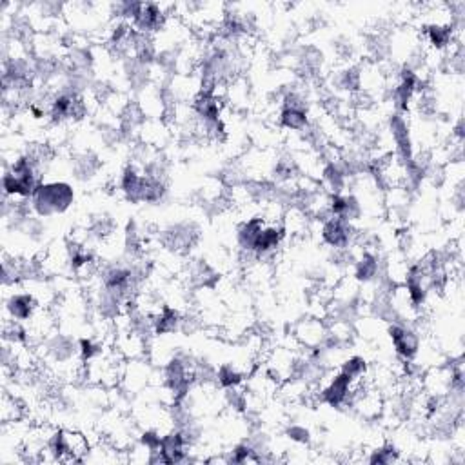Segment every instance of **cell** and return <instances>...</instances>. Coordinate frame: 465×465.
Returning a JSON list of instances; mask_svg holds the SVG:
<instances>
[{"instance_id": "obj_1", "label": "cell", "mask_w": 465, "mask_h": 465, "mask_svg": "<svg viewBox=\"0 0 465 465\" xmlns=\"http://www.w3.org/2000/svg\"><path fill=\"white\" fill-rule=\"evenodd\" d=\"M73 189L64 182L42 184L31 197V208L38 217H51L56 213H64L73 204Z\"/></svg>"}, {"instance_id": "obj_2", "label": "cell", "mask_w": 465, "mask_h": 465, "mask_svg": "<svg viewBox=\"0 0 465 465\" xmlns=\"http://www.w3.org/2000/svg\"><path fill=\"white\" fill-rule=\"evenodd\" d=\"M389 337L396 349V355L402 360H413L420 351V337L413 327L406 323H392L389 327Z\"/></svg>"}, {"instance_id": "obj_3", "label": "cell", "mask_w": 465, "mask_h": 465, "mask_svg": "<svg viewBox=\"0 0 465 465\" xmlns=\"http://www.w3.org/2000/svg\"><path fill=\"white\" fill-rule=\"evenodd\" d=\"M355 229L351 226V222L342 220V218L331 217L323 222L322 226V238L327 245L335 249H346L353 242Z\"/></svg>"}, {"instance_id": "obj_4", "label": "cell", "mask_w": 465, "mask_h": 465, "mask_svg": "<svg viewBox=\"0 0 465 465\" xmlns=\"http://www.w3.org/2000/svg\"><path fill=\"white\" fill-rule=\"evenodd\" d=\"M131 22H133L135 31L149 35V33L160 31L166 26V13L162 10V6L151 4V2L144 4L142 2L139 13L135 15V19Z\"/></svg>"}, {"instance_id": "obj_5", "label": "cell", "mask_w": 465, "mask_h": 465, "mask_svg": "<svg viewBox=\"0 0 465 465\" xmlns=\"http://www.w3.org/2000/svg\"><path fill=\"white\" fill-rule=\"evenodd\" d=\"M351 389H353V380L340 371V373L329 382V386L320 391V400L329 404L331 407L347 406Z\"/></svg>"}, {"instance_id": "obj_6", "label": "cell", "mask_w": 465, "mask_h": 465, "mask_svg": "<svg viewBox=\"0 0 465 465\" xmlns=\"http://www.w3.org/2000/svg\"><path fill=\"white\" fill-rule=\"evenodd\" d=\"M38 311L37 298L31 293H13L6 300V313L19 322H29Z\"/></svg>"}, {"instance_id": "obj_7", "label": "cell", "mask_w": 465, "mask_h": 465, "mask_svg": "<svg viewBox=\"0 0 465 465\" xmlns=\"http://www.w3.org/2000/svg\"><path fill=\"white\" fill-rule=\"evenodd\" d=\"M327 333L320 322L314 320H305L296 327V338H298L304 346L309 347H320L326 340Z\"/></svg>"}, {"instance_id": "obj_8", "label": "cell", "mask_w": 465, "mask_h": 465, "mask_svg": "<svg viewBox=\"0 0 465 465\" xmlns=\"http://www.w3.org/2000/svg\"><path fill=\"white\" fill-rule=\"evenodd\" d=\"M380 273V264L378 258L373 253H364V257L360 258L358 262H355V280L356 282H373L378 278Z\"/></svg>"}, {"instance_id": "obj_9", "label": "cell", "mask_w": 465, "mask_h": 465, "mask_svg": "<svg viewBox=\"0 0 465 465\" xmlns=\"http://www.w3.org/2000/svg\"><path fill=\"white\" fill-rule=\"evenodd\" d=\"M280 124L293 131H304L309 124L307 109H295V107H284L280 113Z\"/></svg>"}, {"instance_id": "obj_10", "label": "cell", "mask_w": 465, "mask_h": 465, "mask_svg": "<svg viewBox=\"0 0 465 465\" xmlns=\"http://www.w3.org/2000/svg\"><path fill=\"white\" fill-rule=\"evenodd\" d=\"M452 33H455V28H452L451 24H447V26L433 24V26H429L425 35H427V40L433 44V47H436V49H445V47L451 44Z\"/></svg>"}, {"instance_id": "obj_11", "label": "cell", "mask_w": 465, "mask_h": 465, "mask_svg": "<svg viewBox=\"0 0 465 465\" xmlns=\"http://www.w3.org/2000/svg\"><path fill=\"white\" fill-rule=\"evenodd\" d=\"M217 382L220 383L224 389L238 387L240 383L244 382V373H240L238 369L233 367L231 364H226L217 371Z\"/></svg>"}, {"instance_id": "obj_12", "label": "cell", "mask_w": 465, "mask_h": 465, "mask_svg": "<svg viewBox=\"0 0 465 465\" xmlns=\"http://www.w3.org/2000/svg\"><path fill=\"white\" fill-rule=\"evenodd\" d=\"M98 167H100L98 158L95 155H89V153H86V155L75 160V173H77L79 178H89V176L97 173Z\"/></svg>"}, {"instance_id": "obj_13", "label": "cell", "mask_w": 465, "mask_h": 465, "mask_svg": "<svg viewBox=\"0 0 465 465\" xmlns=\"http://www.w3.org/2000/svg\"><path fill=\"white\" fill-rule=\"evenodd\" d=\"M365 371H367V364H365V360L360 358V356H353V358H349L346 364L342 365V373L347 374L353 382L364 378Z\"/></svg>"}, {"instance_id": "obj_14", "label": "cell", "mask_w": 465, "mask_h": 465, "mask_svg": "<svg viewBox=\"0 0 465 465\" xmlns=\"http://www.w3.org/2000/svg\"><path fill=\"white\" fill-rule=\"evenodd\" d=\"M398 460V451L392 445H383L374 449L369 462L371 464H391V462Z\"/></svg>"}, {"instance_id": "obj_15", "label": "cell", "mask_w": 465, "mask_h": 465, "mask_svg": "<svg viewBox=\"0 0 465 465\" xmlns=\"http://www.w3.org/2000/svg\"><path fill=\"white\" fill-rule=\"evenodd\" d=\"M287 436H289L293 442L298 443L309 442V431L305 427H300V425H293V427L287 429Z\"/></svg>"}]
</instances>
